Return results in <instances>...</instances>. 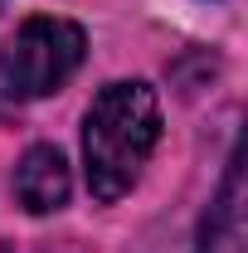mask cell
Returning <instances> with one entry per match:
<instances>
[{
	"label": "cell",
	"mask_w": 248,
	"mask_h": 253,
	"mask_svg": "<svg viewBox=\"0 0 248 253\" xmlns=\"http://www.w3.org/2000/svg\"><path fill=\"white\" fill-rule=\"evenodd\" d=\"M161 141V97L141 78L107 83L83 117V170L93 200L112 205L141 180Z\"/></svg>",
	"instance_id": "6da1fadb"
},
{
	"label": "cell",
	"mask_w": 248,
	"mask_h": 253,
	"mask_svg": "<svg viewBox=\"0 0 248 253\" xmlns=\"http://www.w3.org/2000/svg\"><path fill=\"white\" fill-rule=\"evenodd\" d=\"M88 39L63 15H34L0 44V97L34 102V97L59 93L78 73Z\"/></svg>",
	"instance_id": "7a4b0ae2"
},
{
	"label": "cell",
	"mask_w": 248,
	"mask_h": 253,
	"mask_svg": "<svg viewBox=\"0 0 248 253\" xmlns=\"http://www.w3.org/2000/svg\"><path fill=\"white\" fill-rule=\"evenodd\" d=\"M68 190H73V175H68V161H63L59 146H30L20 166H15V195L30 214H54L68 205Z\"/></svg>",
	"instance_id": "3957f363"
},
{
	"label": "cell",
	"mask_w": 248,
	"mask_h": 253,
	"mask_svg": "<svg viewBox=\"0 0 248 253\" xmlns=\"http://www.w3.org/2000/svg\"><path fill=\"white\" fill-rule=\"evenodd\" d=\"M244 180H239V156L229 161L224 190L205 214V234H200V253H244Z\"/></svg>",
	"instance_id": "277c9868"
},
{
	"label": "cell",
	"mask_w": 248,
	"mask_h": 253,
	"mask_svg": "<svg viewBox=\"0 0 248 253\" xmlns=\"http://www.w3.org/2000/svg\"><path fill=\"white\" fill-rule=\"evenodd\" d=\"M0 253H10V249H5V244H0Z\"/></svg>",
	"instance_id": "5b68a950"
}]
</instances>
